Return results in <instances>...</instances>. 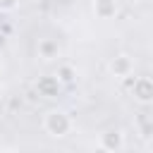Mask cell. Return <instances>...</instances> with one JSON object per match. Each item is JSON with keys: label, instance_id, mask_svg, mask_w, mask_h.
<instances>
[{"label": "cell", "instance_id": "12", "mask_svg": "<svg viewBox=\"0 0 153 153\" xmlns=\"http://www.w3.org/2000/svg\"><path fill=\"white\" fill-rule=\"evenodd\" d=\"M0 76H2V62H0Z\"/></svg>", "mask_w": 153, "mask_h": 153}, {"label": "cell", "instance_id": "8", "mask_svg": "<svg viewBox=\"0 0 153 153\" xmlns=\"http://www.w3.org/2000/svg\"><path fill=\"white\" fill-rule=\"evenodd\" d=\"M55 76H57V81H60V84H69V81H74V79H76V69H74L72 65H60V67H57V72H55Z\"/></svg>", "mask_w": 153, "mask_h": 153}, {"label": "cell", "instance_id": "7", "mask_svg": "<svg viewBox=\"0 0 153 153\" xmlns=\"http://www.w3.org/2000/svg\"><path fill=\"white\" fill-rule=\"evenodd\" d=\"M134 124H136V134H139L141 139H151V136H153V115L141 112V115H136Z\"/></svg>", "mask_w": 153, "mask_h": 153}, {"label": "cell", "instance_id": "4", "mask_svg": "<svg viewBox=\"0 0 153 153\" xmlns=\"http://www.w3.org/2000/svg\"><path fill=\"white\" fill-rule=\"evenodd\" d=\"M98 148H100V151H110V153L122 151V148H124V134H122L120 129H108V131H103V134L98 136Z\"/></svg>", "mask_w": 153, "mask_h": 153}, {"label": "cell", "instance_id": "10", "mask_svg": "<svg viewBox=\"0 0 153 153\" xmlns=\"http://www.w3.org/2000/svg\"><path fill=\"white\" fill-rule=\"evenodd\" d=\"M19 7V0H0V12H14Z\"/></svg>", "mask_w": 153, "mask_h": 153}, {"label": "cell", "instance_id": "2", "mask_svg": "<svg viewBox=\"0 0 153 153\" xmlns=\"http://www.w3.org/2000/svg\"><path fill=\"white\" fill-rule=\"evenodd\" d=\"M108 69L115 79H127V76L134 74V57L127 55V53H117L115 57H110Z\"/></svg>", "mask_w": 153, "mask_h": 153}, {"label": "cell", "instance_id": "11", "mask_svg": "<svg viewBox=\"0 0 153 153\" xmlns=\"http://www.w3.org/2000/svg\"><path fill=\"white\" fill-rule=\"evenodd\" d=\"M124 2H129V5H134V2H139V0H124Z\"/></svg>", "mask_w": 153, "mask_h": 153}, {"label": "cell", "instance_id": "6", "mask_svg": "<svg viewBox=\"0 0 153 153\" xmlns=\"http://www.w3.org/2000/svg\"><path fill=\"white\" fill-rule=\"evenodd\" d=\"M57 55H60L57 41H53V38H41L38 41V57L41 60H55Z\"/></svg>", "mask_w": 153, "mask_h": 153}, {"label": "cell", "instance_id": "9", "mask_svg": "<svg viewBox=\"0 0 153 153\" xmlns=\"http://www.w3.org/2000/svg\"><path fill=\"white\" fill-rule=\"evenodd\" d=\"M57 76H48V79H43V81H38V91H43L45 96H50V93H55V88H57Z\"/></svg>", "mask_w": 153, "mask_h": 153}, {"label": "cell", "instance_id": "5", "mask_svg": "<svg viewBox=\"0 0 153 153\" xmlns=\"http://www.w3.org/2000/svg\"><path fill=\"white\" fill-rule=\"evenodd\" d=\"M93 14L98 19H112L117 14V0H93Z\"/></svg>", "mask_w": 153, "mask_h": 153}, {"label": "cell", "instance_id": "1", "mask_svg": "<svg viewBox=\"0 0 153 153\" xmlns=\"http://www.w3.org/2000/svg\"><path fill=\"white\" fill-rule=\"evenodd\" d=\"M43 129H45V134H50L55 139H62V136H67L72 131V117L65 110L53 108V110H48L43 115Z\"/></svg>", "mask_w": 153, "mask_h": 153}, {"label": "cell", "instance_id": "14", "mask_svg": "<svg viewBox=\"0 0 153 153\" xmlns=\"http://www.w3.org/2000/svg\"><path fill=\"white\" fill-rule=\"evenodd\" d=\"M0 93H2V84H0Z\"/></svg>", "mask_w": 153, "mask_h": 153}, {"label": "cell", "instance_id": "3", "mask_svg": "<svg viewBox=\"0 0 153 153\" xmlns=\"http://www.w3.org/2000/svg\"><path fill=\"white\" fill-rule=\"evenodd\" d=\"M131 98L141 105L153 103V79L151 76H136L131 84Z\"/></svg>", "mask_w": 153, "mask_h": 153}, {"label": "cell", "instance_id": "13", "mask_svg": "<svg viewBox=\"0 0 153 153\" xmlns=\"http://www.w3.org/2000/svg\"><path fill=\"white\" fill-rule=\"evenodd\" d=\"M0 45H2V33H0Z\"/></svg>", "mask_w": 153, "mask_h": 153}]
</instances>
